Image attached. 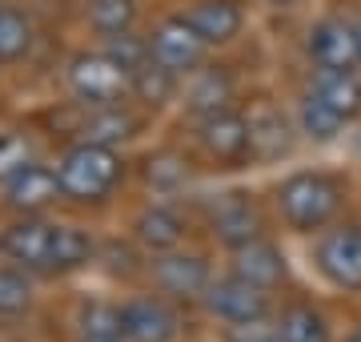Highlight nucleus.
Returning <instances> with one entry per match:
<instances>
[{"instance_id": "nucleus-1", "label": "nucleus", "mask_w": 361, "mask_h": 342, "mask_svg": "<svg viewBox=\"0 0 361 342\" xmlns=\"http://www.w3.org/2000/svg\"><path fill=\"white\" fill-rule=\"evenodd\" d=\"M129 177V165L121 158V149L97 141H73L56 158V182L61 198L73 206H104Z\"/></svg>"}, {"instance_id": "nucleus-2", "label": "nucleus", "mask_w": 361, "mask_h": 342, "mask_svg": "<svg viewBox=\"0 0 361 342\" xmlns=\"http://www.w3.org/2000/svg\"><path fill=\"white\" fill-rule=\"evenodd\" d=\"M345 206V182L325 170L289 173L277 185V213L293 234H317Z\"/></svg>"}, {"instance_id": "nucleus-3", "label": "nucleus", "mask_w": 361, "mask_h": 342, "mask_svg": "<svg viewBox=\"0 0 361 342\" xmlns=\"http://www.w3.org/2000/svg\"><path fill=\"white\" fill-rule=\"evenodd\" d=\"M65 89H68V97L85 109L121 105V101H133V73L121 69L113 57L97 45V49H80V53L68 57Z\"/></svg>"}, {"instance_id": "nucleus-4", "label": "nucleus", "mask_w": 361, "mask_h": 342, "mask_svg": "<svg viewBox=\"0 0 361 342\" xmlns=\"http://www.w3.org/2000/svg\"><path fill=\"white\" fill-rule=\"evenodd\" d=\"M185 334L180 302L165 294H125L121 298V338L125 342H177Z\"/></svg>"}, {"instance_id": "nucleus-5", "label": "nucleus", "mask_w": 361, "mask_h": 342, "mask_svg": "<svg viewBox=\"0 0 361 342\" xmlns=\"http://www.w3.org/2000/svg\"><path fill=\"white\" fill-rule=\"evenodd\" d=\"M193 137H197V149L205 153L217 170H237L253 161V141H249V121L245 113L237 109H217L209 117H197L193 121Z\"/></svg>"}, {"instance_id": "nucleus-6", "label": "nucleus", "mask_w": 361, "mask_h": 342, "mask_svg": "<svg viewBox=\"0 0 361 342\" xmlns=\"http://www.w3.org/2000/svg\"><path fill=\"white\" fill-rule=\"evenodd\" d=\"M145 274L153 282L157 294H165L173 302H201V294L213 282V270L201 254L193 250H165V254H149Z\"/></svg>"}, {"instance_id": "nucleus-7", "label": "nucleus", "mask_w": 361, "mask_h": 342, "mask_svg": "<svg viewBox=\"0 0 361 342\" xmlns=\"http://www.w3.org/2000/svg\"><path fill=\"white\" fill-rule=\"evenodd\" d=\"M149 53H153L157 65L173 69L177 77H189V73L205 65L209 45L185 13H169L149 28Z\"/></svg>"}, {"instance_id": "nucleus-8", "label": "nucleus", "mask_w": 361, "mask_h": 342, "mask_svg": "<svg viewBox=\"0 0 361 342\" xmlns=\"http://www.w3.org/2000/svg\"><path fill=\"white\" fill-rule=\"evenodd\" d=\"M201 306L225 326H249V322L269 318V290L253 286L237 274H225L209 282V290L201 294Z\"/></svg>"}, {"instance_id": "nucleus-9", "label": "nucleus", "mask_w": 361, "mask_h": 342, "mask_svg": "<svg viewBox=\"0 0 361 342\" xmlns=\"http://www.w3.org/2000/svg\"><path fill=\"white\" fill-rule=\"evenodd\" d=\"M317 270L345 294H361V225H334L317 237Z\"/></svg>"}, {"instance_id": "nucleus-10", "label": "nucleus", "mask_w": 361, "mask_h": 342, "mask_svg": "<svg viewBox=\"0 0 361 342\" xmlns=\"http://www.w3.org/2000/svg\"><path fill=\"white\" fill-rule=\"evenodd\" d=\"M305 53L313 69H361L357 25L345 16H322L305 37Z\"/></svg>"}, {"instance_id": "nucleus-11", "label": "nucleus", "mask_w": 361, "mask_h": 342, "mask_svg": "<svg viewBox=\"0 0 361 342\" xmlns=\"http://www.w3.org/2000/svg\"><path fill=\"white\" fill-rule=\"evenodd\" d=\"M52 242H56V222L44 213H16L8 222V262L25 266L28 274L49 278Z\"/></svg>"}, {"instance_id": "nucleus-12", "label": "nucleus", "mask_w": 361, "mask_h": 342, "mask_svg": "<svg viewBox=\"0 0 361 342\" xmlns=\"http://www.w3.org/2000/svg\"><path fill=\"white\" fill-rule=\"evenodd\" d=\"M265 222H261V210L257 201L249 198V194H221L217 201H209V234L217 237L221 246H249V242H257Z\"/></svg>"}, {"instance_id": "nucleus-13", "label": "nucleus", "mask_w": 361, "mask_h": 342, "mask_svg": "<svg viewBox=\"0 0 361 342\" xmlns=\"http://www.w3.org/2000/svg\"><path fill=\"white\" fill-rule=\"evenodd\" d=\"M0 194H4V206L13 213H49V206L65 201L61 182H56V165H44L37 158L0 185Z\"/></svg>"}, {"instance_id": "nucleus-14", "label": "nucleus", "mask_w": 361, "mask_h": 342, "mask_svg": "<svg viewBox=\"0 0 361 342\" xmlns=\"http://www.w3.org/2000/svg\"><path fill=\"white\" fill-rule=\"evenodd\" d=\"M145 117L133 113L129 101L121 105H101V109H85L80 105V121H77V141H97L109 145V149H121L129 145L137 133H141Z\"/></svg>"}, {"instance_id": "nucleus-15", "label": "nucleus", "mask_w": 361, "mask_h": 342, "mask_svg": "<svg viewBox=\"0 0 361 342\" xmlns=\"http://www.w3.org/2000/svg\"><path fill=\"white\" fill-rule=\"evenodd\" d=\"M189 234V222L177 206L169 201H153L145 206L137 218H133V242L141 246L145 254H165V250H177L180 242Z\"/></svg>"}, {"instance_id": "nucleus-16", "label": "nucleus", "mask_w": 361, "mask_h": 342, "mask_svg": "<svg viewBox=\"0 0 361 342\" xmlns=\"http://www.w3.org/2000/svg\"><path fill=\"white\" fill-rule=\"evenodd\" d=\"M185 16L193 20V28L205 37L209 49H225L241 37L245 28V4L241 0H193Z\"/></svg>"}, {"instance_id": "nucleus-17", "label": "nucleus", "mask_w": 361, "mask_h": 342, "mask_svg": "<svg viewBox=\"0 0 361 342\" xmlns=\"http://www.w3.org/2000/svg\"><path fill=\"white\" fill-rule=\"evenodd\" d=\"M180 97H185V109L189 117H209L217 109H229L233 101V73L225 65H201L197 73L185 77L180 85Z\"/></svg>"}, {"instance_id": "nucleus-18", "label": "nucleus", "mask_w": 361, "mask_h": 342, "mask_svg": "<svg viewBox=\"0 0 361 342\" xmlns=\"http://www.w3.org/2000/svg\"><path fill=\"white\" fill-rule=\"evenodd\" d=\"M229 262V274L245 278V282H253V286L261 290H277L289 278V266H285V254L273 246V242H265V237H257V242H249V246H237Z\"/></svg>"}, {"instance_id": "nucleus-19", "label": "nucleus", "mask_w": 361, "mask_h": 342, "mask_svg": "<svg viewBox=\"0 0 361 342\" xmlns=\"http://www.w3.org/2000/svg\"><path fill=\"white\" fill-rule=\"evenodd\" d=\"M310 93L334 105L345 121L361 117V69H313Z\"/></svg>"}, {"instance_id": "nucleus-20", "label": "nucleus", "mask_w": 361, "mask_h": 342, "mask_svg": "<svg viewBox=\"0 0 361 342\" xmlns=\"http://www.w3.org/2000/svg\"><path fill=\"white\" fill-rule=\"evenodd\" d=\"M249 121V141H253V161H273V158H285L289 153V121L281 117V109L273 105H253L245 113Z\"/></svg>"}, {"instance_id": "nucleus-21", "label": "nucleus", "mask_w": 361, "mask_h": 342, "mask_svg": "<svg viewBox=\"0 0 361 342\" xmlns=\"http://www.w3.org/2000/svg\"><path fill=\"white\" fill-rule=\"evenodd\" d=\"M97 262V237L85 225H68L56 222V242H52V262H49V278H65L77 274L85 266Z\"/></svg>"}, {"instance_id": "nucleus-22", "label": "nucleus", "mask_w": 361, "mask_h": 342, "mask_svg": "<svg viewBox=\"0 0 361 342\" xmlns=\"http://www.w3.org/2000/svg\"><path fill=\"white\" fill-rule=\"evenodd\" d=\"M37 49V25L25 8L16 4H0V69L25 65Z\"/></svg>"}, {"instance_id": "nucleus-23", "label": "nucleus", "mask_w": 361, "mask_h": 342, "mask_svg": "<svg viewBox=\"0 0 361 342\" xmlns=\"http://www.w3.org/2000/svg\"><path fill=\"white\" fill-rule=\"evenodd\" d=\"M273 334L281 342H334L329 318H325L313 302H289L281 314H277Z\"/></svg>"}, {"instance_id": "nucleus-24", "label": "nucleus", "mask_w": 361, "mask_h": 342, "mask_svg": "<svg viewBox=\"0 0 361 342\" xmlns=\"http://www.w3.org/2000/svg\"><path fill=\"white\" fill-rule=\"evenodd\" d=\"M180 85H185V77H177L173 69L149 61V65H141L133 73V101L141 109H165L169 101L180 97Z\"/></svg>"}, {"instance_id": "nucleus-25", "label": "nucleus", "mask_w": 361, "mask_h": 342, "mask_svg": "<svg viewBox=\"0 0 361 342\" xmlns=\"http://www.w3.org/2000/svg\"><path fill=\"white\" fill-rule=\"evenodd\" d=\"M37 302V274L25 266L0 262V318H20Z\"/></svg>"}, {"instance_id": "nucleus-26", "label": "nucleus", "mask_w": 361, "mask_h": 342, "mask_svg": "<svg viewBox=\"0 0 361 342\" xmlns=\"http://www.w3.org/2000/svg\"><path fill=\"white\" fill-rule=\"evenodd\" d=\"M85 25L97 37H121L137 28V0H85Z\"/></svg>"}, {"instance_id": "nucleus-27", "label": "nucleus", "mask_w": 361, "mask_h": 342, "mask_svg": "<svg viewBox=\"0 0 361 342\" xmlns=\"http://www.w3.org/2000/svg\"><path fill=\"white\" fill-rule=\"evenodd\" d=\"M297 125H301V133L310 137V141H334L337 133L345 129L349 121L337 113L334 105H325L317 93L305 89V97H301V105H297Z\"/></svg>"}, {"instance_id": "nucleus-28", "label": "nucleus", "mask_w": 361, "mask_h": 342, "mask_svg": "<svg viewBox=\"0 0 361 342\" xmlns=\"http://www.w3.org/2000/svg\"><path fill=\"white\" fill-rule=\"evenodd\" d=\"M77 330L80 338H101V342H125L121 338V302L109 298H92L80 306L77 314Z\"/></svg>"}, {"instance_id": "nucleus-29", "label": "nucleus", "mask_w": 361, "mask_h": 342, "mask_svg": "<svg viewBox=\"0 0 361 342\" xmlns=\"http://www.w3.org/2000/svg\"><path fill=\"white\" fill-rule=\"evenodd\" d=\"M189 182V161L173 153V149H161V153H149L145 158V185L153 194H177L180 185Z\"/></svg>"}, {"instance_id": "nucleus-30", "label": "nucleus", "mask_w": 361, "mask_h": 342, "mask_svg": "<svg viewBox=\"0 0 361 342\" xmlns=\"http://www.w3.org/2000/svg\"><path fill=\"white\" fill-rule=\"evenodd\" d=\"M101 49L113 57L121 69H129V73H137L141 65L153 61V53H149V37H137V28H133V33H121V37H104Z\"/></svg>"}, {"instance_id": "nucleus-31", "label": "nucleus", "mask_w": 361, "mask_h": 342, "mask_svg": "<svg viewBox=\"0 0 361 342\" xmlns=\"http://www.w3.org/2000/svg\"><path fill=\"white\" fill-rule=\"evenodd\" d=\"M32 161V145H28L25 133H0V185L8 182L13 173H20Z\"/></svg>"}, {"instance_id": "nucleus-32", "label": "nucleus", "mask_w": 361, "mask_h": 342, "mask_svg": "<svg viewBox=\"0 0 361 342\" xmlns=\"http://www.w3.org/2000/svg\"><path fill=\"white\" fill-rule=\"evenodd\" d=\"M8 258V225H0V262Z\"/></svg>"}, {"instance_id": "nucleus-33", "label": "nucleus", "mask_w": 361, "mask_h": 342, "mask_svg": "<svg viewBox=\"0 0 361 342\" xmlns=\"http://www.w3.org/2000/svg\"><path fill=\"white\" fill-rule=\"evenodd\" d=\"M345 342H361V326H357V330H353V334H349V338H345Z\"/></svg>"}, {"instance_id": "nucleus-34", "label": "nucleus", "mask_w": 361, "mask_h": 342, "mask_svg": "<svg viewBox=\"0 0 361 342\" xmlns=\"http://www.w3.org/2000/svg\"><path fill=\"white\" fill-rule=\"evenodd\" d=\"M269 4H281V8H285V4H297V0H269Z\"/></svg>"}, {"instance_id": "nucleus-35", "label": "nucleus", "mask_w": 361, "mask_h": 342, "mask_svg": "<svg viewBox=\"0 0 361 342\" xmlns=\"http://www.w3.org/2000/svg\"><path fill=\"white\" fill-rule=\"evenodd\" d=\"M353 25H357V45H361V16H357V20H353Z\"/></svg>"}, {"instance_id": "nucleus-36", "label": "nucleus", "mask_w": 361, "mask_h": 342, "mask_svg": "<svg viewBox=\"0 0 361 342\" xmlns=\"http://www.w3.org/2000/svg\"><path fill=\"white\" fill-rule=\"evenodd\" d=\"M265 342H281V338H277V334H269V338H265Z\"/></svg>"}, {"instance_id": "nucleus-37", "label": "nucleus", "mask_w": 361, "mask_h": 342, "mask_svg": "<svg viewBox=\"0 0 361 342\" xmlns=\"http://www.w3.org/2000/svg\"><path fill=\"white\" fill-rule=\"evenodd\" d=\"M80 342H101V338H80Z\"/></svg>"}]
</instances>
